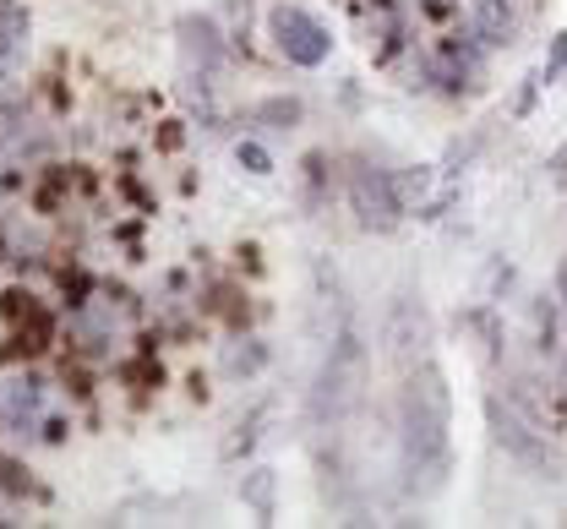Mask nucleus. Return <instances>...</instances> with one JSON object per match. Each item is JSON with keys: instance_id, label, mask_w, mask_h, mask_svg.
Listing matches in <instances>:
<instances>
[{"instance_id": "obj_8", "label": "nucleus", "mask_w": 567, "mask_h": 529, "mask_svg": "<svg viewBox=\"0 0 567 529\" xmlns=\"http://www.w3.org/2000/svg\"><path fill=\"white\" fill-rule=\"evenodd\" d=\"M257 115H262L268 126H284V132H289V126L300 121V99H268V104H262Z\"/></svg>"}, {"instance_id": "obj_1", "label": "nucleus", "mask_w": 567, "mask_h": 529, "mask_svg": "<svg viewBox=\"0 0 567 529\" xmlns=\"http://www.w3.org/2000/svg\"><path fill=\"white\" fill-rule=\"evenodd\" d=\"M447 426H453V398L447 377L436 366H415L398 393V431H404V458L409 469L436 475L447 464Z\"/></svg>"}, {"instance_id": "obj_6", "label": "nucleus", "mask_w": 567, "mask_h": 529, "mask_svg": "<svg viewBox=\"0 0 567 529\" xmlns=\"http://www.w3.org/2000/svg\"><path fill=\"white\" fill-rule=\"evenodd\" d=\"M474 28L485 45H507L513 39V7L507 0H474Z\"/></svg>"}, {"instance_id": "obj_10", "label": "nucleus", "mask_w": 567, "mask_h": 529, "mask_svg": "<svg viewBox=\"0 0 567 529\" xmlns=\"http://www.w3.org/2000/svg\"><path fill=\"white\" fill-rule=\"evenodd\" d=\"M567 72V39H556V50H551V66H545V83H556Z\"/></svg>"}, {"instance_id": "obj_7", "label": "nucleus", "mask_w": 567, "mask_h": 529, "mask_svg": "<svg viewBox=\"0 0 567 529\" xmlns=\"http://www.w3.org/2000/svg\"><path fill=\"white\" fill-rule=\"evenodd\" d=\"M181 34H186V50H197L202 61H213V56H219V45H213V23L192 17V23H181Z\"/></svg>"}, {"instance_id": "obj_9", "label": "nucleus", "mask_w": 567, "mask_h": 529, "mask_svg": "<svg viewBox=\"0 0 567 529\" xmlns=\"http://www.w3.org/2000/svg\"><path fill=\"white\" fill-rule=\"evenodd\" d=\"M235 159H241V164H246L251 175H268V170H273V159H268V153H262L257 143H241V148H235Z\"/></svg>"}, {"instance_id": "obj_11", "label": "nucleus", "mask_w": 567, "mask_h": 529, "mask_svg": "<svg viewBox=\"0 0 567 529\" xmlns=\"http://www.w3.org/2000/svg\"><path fill=\"white\" fill-rule=\"evenodd\" d=\"M556 295L567 300V257H562V273H556Z\"/></svg>"}, {"instance_id": "obj_2", "label": "nucleus", "mask_w": 567, "mask_h": 529, "mask_svg": "<svg viewBox=\"0 0 567 529\" xmlns=\"http://www.w3.org/2000/svg\"><path fill=\"white\" fill-rule=\"evenodd\" d=\"M491 436H496V447L507 453V458H518L523 469H540V475H556L562 469V458L551 453V442H545V431H534L513 404H502V398H491Z\"/></svg>"}, {"instance_id": "obj_3", "label": "nucleus", "mask_w": 567, "mask_h": 529, "mask_svg": "<svg viewBox=\"0 0 567 529\" xmlns=\"http://www.w3.org/2000/svg\"><path fill=\"white\" fill-rule=\"evenodd\" d=\"M268 28H273L279 56H284V61H295V66H322V61H328V50H333L328 28H322L311 12H300V7H279V12L268 17Z\"/></svg>"}, {"instance_id": "obj_5", "label": "nucleus", "mask_w": 567, "mask_h": 529, "mask_svg": "<svg viewBox=\"0 0 567 529\" xmlns=\"http://www.w3.org/2000/svg\"><path fill=\"white\" fill-rule=\"evenodd\" d=\"M39 415V387L34 382H0V420L12 431H23Z\"/></svg>"}, {"instance_id": "obj_4", "label": "nucleus", "mask_w": 567, "mask_h": 529, "mask_svg": "<svg viewBox=\"0 0 567 529\" xmlns=\"http://www.w3.org/2000/svg\"><path fill=\"white\" fill-rule=\"evenodd\" d=\"M349 208H355V219H360L366 230H393L398 213H404L393 181H387L382 170H371V164H355V170H349Z\"/></svg>"}]
</instances>
